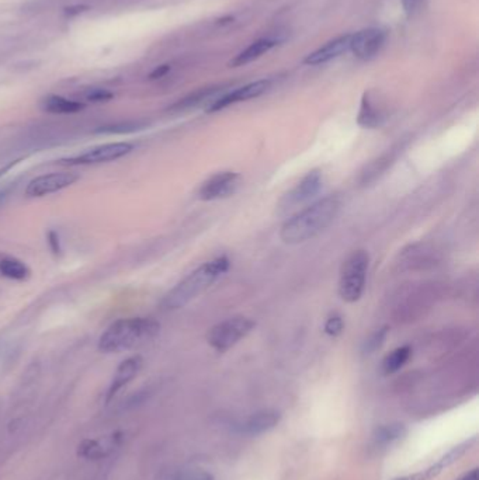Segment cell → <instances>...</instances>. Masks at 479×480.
<instances>
[{
  "label": "cell",
  "mask_w": 479,
  "mask_h": 480,
  "mask_svg": "<svg viewBox=\"0 0 479 480\" xmlns=\"http://www.w3.org/2000/svg\"><path fill=\"white\" fill-rule=\"evenodd\" d=\"M369 256L365 250L353 251L342 264L339 276V295L345 302H357L365 288Z\"/></svg>",
  "instance_id": "cell-4"
},
{
  "label": "cell",
  "mask_w": 479,
  "mask_h": 480,
  "mask_svg": "<svg viewBox=\"0 0 479 480\" xmlns=\"http://www.w3.org/2000/svg\"><path fill=\"white\" fill-rule=\"evenodd\" d=\"M48 245H49V249L52 250V253L61 254L62 247H61V240H60V236H58L57 232H49L48 233Z\"/></svg>",
  "instance_id": "cell-30"
},
{
  "label": "cell",
  "mask_w": 479,
  "mask_h": 480,
  "mask_svg": "<svg viewBox=\"0 0 479 480\" xmlns=\"http://www.w3.org/2000/svg\"><path fill=\"white\" fill-rule=\"evenodd\" d=\"M410 354H412V350L409 346L398 347L392 353H390L383 361V371L385 375H390V373L399 371L408 362Z\"/></svg>",
  "instance_id": "cell-22"
},
{
  "label": "cell",
  "mask_w": 479,
  "mask_h": 480,
  "mask_svg": "<svg viewBox=\"0 0 479 480\" xmlns=\"http://www.w3.org/2000/svg\"><path fill=\"white\" fill-rule=\"evenodd\" d=\"M277 42L279 39L276 38H260L252 42L246 49L239 52L238 55L229 62V66L239 68L259 60L260 57L264 55V53H268L270 49H273L277 45Z\"/></svg>",
  "instance_id": "cell-16"
},
{
  "label": "cell",
  "mask_w": 479,
  "mask_h": 480,
  "mask_svg": "<svg viewBox=\"0 0 479 480\" xmlns=\"http://www.w3.org/2000/svg\"><path fill=\"white\" fill-rule=\"evenodd\" d=\"M175 480H214V477L204 469H187L182 470Z\"/></svg>",
  "instance_id": "cell-27"
},
{
  "label": "cell",
  "mask_w": 479,
  "mask_h": 480,
  "mask_svg": "<svg viewBox=\"0 0 479 480\" xmlns=\"http://www.w3.org/2000/svg\"><path fill=\"white\" fill-rule=\"evenodd\" d=\"M280 413L276 410H261L254 414H252L249 418H246L242 425L241 432L246 436H260L273 430L275 427L280 421Z\"/></svg>",
  "instance_id": "cell-14"
},
{
  "label": "cell",
  "mask_w": 479,
  "mask_h": 480,
  "mask_svg": "<svg viewBox=\"0 0 479 480\" xmlns=\"http://www.w3.org/2000/svg\"><path fill=\"white\" fill-rule=\"evenodd\" d=\"M390 332V328L388 326H384L381 328L380 330H377L376 333H372L364 343V347H363V353L364 354H372L374 351H377L385 341L387 339V335Z\"/></svg>",
  "instance_id": "cell-25"
},
{
  "label": "cell",
  "mask_w": 479,
  "mask_h": 480,
  "mask_svg": "<svg viewBox=\"0 0 479 480\" xmlns=\"http://www.w3.org/2000/svg\"><path fill=\"white\" fill-rule=\"evenodd\" d=\"M345 329V323H343V317L340 314H331L326 320V323H325V333L332 336V337H336L339 336Z\"/></svg>",
  "instance_id": "cell-26"
},
{
  "label": "cell",
  "mask_w": 479,
  "mask_h": 480,
  "mask_svg": "<svg viewBox=\"0 0 479 480\" xmlns=\"http://www.w3.org/2000/svg\"><path fill=\"white\" fill-rule=\"evenodd\" d=\"M467 443L462 445H458L455 448H453L448 454H446L436 465L430 466L429 469L413 473V474H408V476H402L399 479L395 480H432L433 477H436L437 474H440L446 468H448L450 465H453L454 462L458 461L460 456H462V454L467 451Z\"/></svg>",
  "instance_id": "cell-15"
},
{
  "label": "cell",
  "mask_w": 479,
  "mask_h": 480,
  "mask_svg": "<svg viewBox=\"0 0 479 480\" xmlns=\"http://www.w3.org/2000/svg\"><path fill=\"white\" fill-rule=\"evenodd\" d=\"M9 197V188L8 187H0V205H2L6 198Z\"/></svg>",
  "instance_id": "cell-34"
},
{
  "label": "cell",
  "mask_w": 479,
  "mask_h": 480,
  "mask_svg": "<svg viewBox=\"0 0 479 480\" xmlns=\"http://www.w3.org/2000/svg\"><path fill=\"white\" fill-rule=\"evenodd\" d=\"M87 9H89V6H85V5H76V6L67 8V9H65V13H67L68 16H78V15H80V13H85Z\"/></svg>",
  "instance_id": "cell-33"
},
{
  "label": "cell",
  "mask_w": 479,
  "mask_h": 480,
  "mask_svg": "<svg viewBox=\"0 0 479 480\" xmlns=\"http://www.w3.org/2000/svg\"><path fill=\"white\" fill-rule=\"evenodd\" d=\"M256 328V322L247 316H234L212 326L207 333L208 344L220 351H228L243 340Z\"/></svg>",
  "instance_id": "cell-5"
},
{
  "label": "cell",
  "mask_w": 479,
  "mask_h": 480,
  "mask_svg": "<svg viewBox=\"0 0 479 480\" xmlns=\"http://www.w3.org/2000/svg\"><path fill=\"white\" fill-rule=\"evenodd\" d=\"M169 71H171V66H169V65H161V66H157V68L149 75V79H150V80L161 79V78H164Z\"/></svg>",
  "instance_id": "cell-32"
},
{
  "label": "cell",
  "mask_w": 479,
  "mask_h": 480,
  "mask_svg": "<svg viewBox=\"0 0 479 480\" xmlns=\"http://www.w3.org/2000/svg\"><path fill=\"white\" fill-rule=\"evenodd\" d=\"M460 480H478V469L471 470L469 473H467L464 477H461Z\"/></svg>",
  "instance_id": "cell-35"
},
{
  "label": "cell",
  "mask_w": 479,
  "mask_h": 480,
  "mask_svg": "<svg viewBox=\"0 0 479 480\" xmlns=\"http://www.w3.org/2000/svg\"><path fill=\"white\" fill-rule=\"evenodd\" d=\"M114 97V94L110 90L105 89H93L86 94V98L92 103H103V101H109Z\"/></svg>",
  "instance_id": "cell-28"
},
{
  "label": "cell",
  "mask_w": 479,
  "mask_h": 480,
  "mask_svg": "<svg viewBox=\"0 0 479 480\" xmlns=\"http://www.w3.org/2000/svg\"><path fill=\"white\" fill-rule=\"evenodd\" d=\"M0 274L6 278L24 281L30 277L31 272L28 265L16 257H5L0 260Z\"/></svg>",
  "instance_id": "cell-19"
},
{
  "label": "cell",
  "mask_w": 479,
  "mask_h": 480,
  "mask_svg": "<svg viewBox=\"0 0 479 480\" xmlns=\"http://www.w3.org/2000/svg\"><path fill=\"white\" fill-rule=\"evenodd\" d=\"M142 364H143L142 357L134 355V357L124 359L119 365V368L114 373V378L112 381V385L109 388V392H107V402H110L125 385H128L138 375V372L142 368Z\"/></svg>",
  "instance_id": "cell-13"
},
{
  "label": "cell",
  "mask_w": 479,
  "mask_h": 480,
  "mask_svg": "<svg viewBox=\"0 0 479 480\" xmlns=\"http://www.w3.org/2000/svg\"><path fill=\"white\" fill-rule=\"evenodd\" d=\"M383 121H384L383 113L378 109H376L374 104L371 103L368 94L365 93L361 100V107L357 117L358 125L372 130V128H378L383 124Z\"/></svg>",
  "instance_id": "cell-18"
},
{
  "label": "cell",
  "mask_w": 479,
  "mask_h": 480,
  "mask_svg": "<svg viewBox=\"0 0 479 480\" xmlns=\"http://www.w3.org/2000/svg\"><path fill=\"white\" fill-rule=\"evenodd\" d=\"M229 258L220 256L214 260L207 261L186 278H183L162 301V306L166 310L182 309L202 292H205L223 274L229 269Z\"/></svg>",
  "instance_id": "cell-2"
},
{
  "label": "cell",
  "mask_w": 479,
  "mask_h": 480,
  "mask_svg": "<svg viewBox=\"0 0 479 480\" xmlns=\"http://www.w3.org/2000/svg\"><path fill=\"white\" fill-rule=\"evenodd\" d=\"M139 127L138 124L134 123H123V124H117V125H110V127H104L100 131L101 132H110V134H124V132H132L137 131Z\"/></svg>",
  "instance_id": "cell-29"
},
{
  "label": "cell",
  "mask_w": 479,
  "mask_h": 480,
  "mask_svg": "<svg viewBox=\"0 0 479 480\" xmlns=\"http://www.w3.org/2000/svg\"><path fill=\"white\" fill-rule=\"evenodd\" d=\"M385 42V33L377 27H368L360 30L354 35L350 37L349 49L354 55L363 61H368L374 58L381 51Z\"/></svg>",
  "instance_id": "cell-9"
},
{
  "label": "cell",
  "mask_w": 479,
  "mask_h": 480,
  "mask_svg": "<svg viewBox=\"0 0 479 480\" xmlns=\"http://www.w3.org/2000/svg\"><path fill=\"white\" fill-rule=\"evenodd\" d=\"M350 37L351 35L346 34V35L336 37L335 39H331L329 42H326L321 48H317L316 51L311 52L309 55L304 60V64L311 65V66H316V65L326 64V62L340 57L342 53L349 51Z\"/></svg>",
  "instance_id": "cell-12"
},
{
  "label": "cell",
  "mask_w": 479,
  "mask_h": 480,
  "mask_svg": "<svg viewBox=\"0 0 479 480\" xmlns=\"http://www.w3.org/2000/svg\"><path fill=\"white\" fill-rule=\"evenodd\" d=\"M79 180V176L75 173H68V172H61V173H49V175H42L35 179H33L27 188L26 194L33 198H40L45 197L49 194L58 193L64 188L71 187Z\"/></svg>",
  "instance_id": "cell-10"
},
{
  "label": "cell",
  "mask_w": 479,
  "mask_h": 480,
  "mask_svg": "<svg viewBox=\"0 0 479 480\" xmlns=\"http://www.w3.org/2000/svg\"><path fill=\"white\" fill-rule=\"evenodd\" d=\"M220 89L218 87H207V89H200L189 96H186L184 98H182L180 101H177L176 104H173L171 107V112L173 113H182V112H187L194 109L198 104L204 103L207 98H209L211 96H214Z\"/></svg>",
  "instance_id": "cell-20"
},
{
  "label": "cell",
  "mask_w": 479,
  "mask_h": 480,
  "mask_svg": "<svg viewBox=\"0 0 479 480\" xmlns=\"http://www.w3.org/2000/svg\"><path fill=\"white\" fill-rule=\"evenodd\" d=\"M420 5H421V0H402V8L406 16L409 17L419 9Z\"/></svg>",
  "instance_id": "cell-31"
},
{
  "label": "cell",
  "mask_w": 479,
  "mask_h": 480,
  "mask_svg": "<svg viewBox=\"0 0 479 480\" xmlns=\"http://www.w3.org/2000/svg\"><path fill=\"white\" fill-rule=\"evenodd\" d=\"M270 85H272V82L268 79H261V80L247 83V85H245V86H242V87H239L231 93L224 94L223 97H220L218 100L209 104V107L207 109V113H217V112L227 109V107H229L232 104L260 97L263 93L269 90Z\"/></svg>",
  "instance_id": "cell-11"
},
{
  "label": "cell",
  "mask_w": 479,
  "mask_h": 480,
  "mask_svg": "<svg viewBox=\"0 0 479 480\" xmlns=\"http://www.w3.org/2000/svg\"><path fill=\"white\" fill-rule=\"evenodd\" d=\"M322 184H324V177L321 170L313 169L308 172L306 176H304L302 180L281 198L279 206L283 211H288L311 201L319 194V191L322 190Z\"/></svg>",
  "instance_id": "cell-7"
},
{
  "label": "cell",
  "mask_w": 479,
  "mask_h": 480,
  "mask_svg": "<svg viewBox=\"0 0 479 480\" xmlns=\"http://www.w3.org/2000/svg\"><path fill=\"white\" fill-rule=\"evenodd\" d=\"M394 159L395 157H394L392 152H388V153L383 154L381 157H378L377 160H374V162H371L368 166H365L364 172L361 173V183L367 186L368 183L374 181L377 177L384 175V172L391 166Z\"/></svg>",
  "instance_id": "cell-21"
},
{
  "label": "cell",
  "mask_w": 479,
  "mask_h": 480,
  "mask_svg": "<svg viewBox=\"0 0 479 480\" xmlns=\"http://www.w3.org/2000/svg\"><path fill=\"white\" fill-rule=\"evenodd\" d=\"M241 186V176L235 172H221L211 176L198 190L201 201H217L234 195Z\"/></svg>",
  "instance_id": "cell-8"
},
{
  "label": "cell",
  "mask_w": 479,
  "mask_h": 480,
  "mask_svg": "<svg viewBox=\"0 0 479 480\" xmlns=\"http://www.w3.org/2000/svg\"><path fill=\"white\" fill-rule=\"evenodd\" d=\"M112 448H113V444L104 445L101 444V441H97V440H85L79 445V455L86 459H100Z\"/></svg>",
  "instance_id": "cell-24"
},
{
  "label": "cell",
  "mask_w": 479,
  "mask_h": 480,
  "mask_svg": "<svg viewBox=\"0 0 479 480\" xmlns=\"http://www.w3.org/2000/svg\"><path fill=\"white\" fill-rule=\"evenodd\" d=\"M406 434V427L401 423H394V424H387L380 427L376 433V441L380 445H388L392 444Z\"/></svg>",
  "instance_id": "cell-23"
},
{
  "label": "cell",
  "mask_w": 479,
  "mask_h": 480,
  "mask_svg": "<svg viewBox=\"0 0 479 480\" xmlns=\"http://www.w3.org/2000/svg\"><path fill=\"white\" fill-rule=\"evenodd\" d=\"M134 150V145L128 142H113V143H104L94 146L92 149H87L86 152L62 159L61 163L68 166H86V165H100V163H109L114 162L117 159H121L127 154H130Z\"/></svg>",
  "instance_id": "cell-6"
},
{
  "label": "cell",
  "mask_w": 479,
  "mask_h": 480,
  "mask_svg": "<svg viewBox=\"0 0 479 480\" xmlns=\"http://www.w3.org/2000/svg\"><path fill=\"white\" fill-rule=\"evenodd\" d=\"M342 204L338 194H331L305 206L283 224L281 240L287 245H299L313 239L336 220Z\"/></svg>",
  "instance_id": "cell-1"
},
{
  "label": "cell",
  "mask_w": 479,
  "mask_h": 480,
  "mask_svg": "<svg viewBox=\"0 0 479 480\" xmlns=\"http://www.w3.org/2000/svg\"><path fill=\"white\" fill-rule=\"evenodd\" d=\"M161 325L150 317L120 319L105 330L98 340V350L105 354L123 353L155 339Z\"/></svg>",
  "instance_id": "cell-3"
},
{
  "label": "cell",
  "mask_w": 479,
  "mask_h": 480,
  "mask_svg": "<svg viewBox=\"0 0 479 480\" xmlns=\"http://www.w3.org/2000/svg\"><path fill=\"white\" fill-rule=\"evenodd\" d=\"M41 109L51 114H75L82 112L85 105L79 101L69 100L61 96H49L42 100Z\"/></svg>",
  "instance_id": "cell-17"
}]
</instances>
